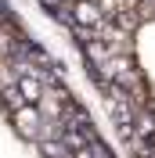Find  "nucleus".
Instances as JSON below:
<instances>
[{
  "mask_svg": "<svg viewBox=\"0 0 155 158\" xmlns=\"http://www.w3.org/2000/svg\"><path fill=\"white\" fill-rule=\"evenodd\" d=\"M65 0H40V7H47V11H58Z\"/></svg>",
  "mask_w": 155,
  "mask_h": 158,
  "instance_id": "8",
  "label": "nucleus"
},
{
  "mask_svg": "<svg viewBox=\"0 0 155 158\" xmlns=\"http://www.w3.org/2000/svg\"><path fill=\"white\" fill-rule=\"evenodd\" d=\"M0 101H4V108H7V111H15V108H22V104H25V101H22V94H18V86H15V83H7V86L0 90Z\"/></svg>",
  "mask_w": 155,
  "mask_h": 158,
  "instance_id": "6",
  "label": "nucleus"
},
{
  "mask_svg": "<svg viewBox=\"0 0 155 158\" xmlns=\"http://www.w3.org/2000/svg\"><path fill=\"white\" fill-rule=\"evenodd\" d=\"M65 7H69V25H79V29H90V32H97L105 25V18H108L94 0H72Z\"/></svg>",
  "mask_w": 155,
  "mask_h": 158,
  "instance_id": "1",
  "label": "nucleus"
},
{
  "mask_svg": "<svg viewBox=\"0 0 155 158\" xmlns=\"http://www.w3.org/2000/svg\"><path fill=\"white\" fill-rule=\"evenodd\" d=\"M137 158H155V155H148V151H137Z\"/></svg>",
  "mask_w": 155,
  "mask_h": 158,
  "instance_id": "10",
  "label": "nucleus"
},
{
  "mask_svg": "<svg viewBox=\"0 0 155 158\" xmlns=\"http://www.w3.org/2000/svg\"><path fill=\"white\" fill-rule=\"evenodd\" d=\"M11 122H15V129H18L25 140H40V126H43V111L36 108V104H22V108L7 111Z\"/></svg>",
  "mask_w": 155,
  "mask_h": 158,
  "instance_id": "2",
  "label": "nucleus"
},
{
  "mask_svg": "<svg viewBox=\"0 0 155 158\" xmlns=\"http://www.w3.org/2000/svg\"><path fill=\"white\" fill-rule=\"evenodd\" d=\"M15 86H18V94H22V101H25V104H36V101L43 97V79L33 76V72L15 76Z\"/></svg>",
  "mask_w": 155,
  "mask_h": 158,
  "instance_id": "3",
  "label": "nucleus"
},
{
  "mask_svg": "<svg viewBox=\"0 0 155 158\" xmlns=\"http://www.w3.org/2000/svg\"><path fill=\"white\" fill-rule=\"evenodd\" d=\"M0 22H4V11H0Z\"/></svg>",
  "mask_w": 155,
  "mask_h": 158,
  "instance_id": "11",
  "label": "nucleus"
},
{
  "mask_svg": "<svg viewBox=\"0 0 155 158\" xmlns=\"http://www.w3.org/2000/svg\"><path fill=\"white\" fill-rule=\"evenodd\" d=\"M36 144H40V151H43V158H72V151H69L58 137H43V140H36Z\"/></svg>",
  "mask_w": 155,
  "mask_h": 158,
  "instance_id": "4",
  "label": "nucleus"
},
{
  "mask_svg": "<svg viewBox=\"0 0 155 158\" xmlns=\"http://www.w3.org/2000/svg\"><path fill=\"white\" fill-rule=\"evenodd\" d=\"M94 4H97L101 11H105V15H112V11H116L119 4H123V0H94Z\"/></svg>",
  "mask_w": 155,
  "mask_h": 158,
  "instance_id": "7",
  "label": "nucleus"
},
{
  "mask_svg": "<svg viewBox=\"0 0 155 158\" xmlns=\"http://www.w3.org/2000/svg\"><path fill=\"white\" fill-rule=\"evenodd\" d=\"M65 4H72V0H65Z\"/></svg>",
  "mask_w": 155,
  "mask_h": 158,
  "instance_id": "12",
  "label": "nucleus"
},
{
  "mask_svg": "<svg viewBox=\"0 0 155 158\" xmlns=\"http://www.w3.org/2000/svg\"><path fill=\"white\" fill-rule=\"evenodd\" d=\"M144 151H148V155H155V133H152V137L144 140Z\"/></svg>",
  "mask_w": 155,
  "mask_h": 158,
  "instance_id": "9",
  "label": "nucleus"
},
{
  "mask_svg": "<svg viewBox=\"0 0 155 158\" xmlns=\"http://www.w3.org/2000/svg\"><path fill=\"white\" fill-rule=\"evenodd\" d=\"M72 158H112V151L105 148V144H101V140H90L87 148H79V151H72Z\"/></svg>",
  "mask_w": 155,
  "mask_h": 158,
  "instance_id": "5",
  "label": "nucleus"
}]
</instances>
